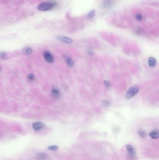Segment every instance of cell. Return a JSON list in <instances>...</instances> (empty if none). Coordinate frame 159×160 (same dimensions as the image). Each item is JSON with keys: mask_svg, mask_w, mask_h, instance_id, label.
<instances>
[{"mask_svg": "<svg viewBox=\"0 0 159 160\" xmlns=\"http://www.w3.org/2000/svg\"><path fill=\"white\" fill-rule=\"evenodd\" d=\"M139 91V88L137 86H133L128 89L125 94V97L127 99H130L136 95Z\"/></svg>", "mask_w": 159, "mask_h": 160, "instance_id": "1", "label": "cell"}, {"mask_svg": "<svg viewBox=\"0 0 159 160\" xmlns=\"http://www.w3.org/2000/svg\"><path fill=\"white\" fill-rule=\"evenodd\" d=\"M55 6V4L53 3L44 2L41 3L37 6V9L41 11H49L52 10Z\"/></svg>", "mask_w": 159, "mask_h": 160, "instance_id": "2", "label": "cell"}, {"mask_svg": "<svg viewBox=\"0 0 159 160\" xmlns=\"http://www.w3.org/2000/svg\"><path fill=\"white\" fill-rule=\"evenodd\" d=\"M126 148L127 151V153L130 157L132 158L135 157L136 155V151L135 147L130 145H126Z\"/></svg>", "mask_w": 159, "mask_h": 160, "instance_id": "3", "label": "cell"}, {"mask_svg": "<svg viewBox=\"0 0 159 160\" xmlns=\"http://www.w3.org/2000/svg\"><path fill=\"white\" fill-rule=\"evenodd\" d=\"M57 39L58 41L64 43H67V44H70L72 43L73 42V40L72 39L68 38L67 37L65 36H59L57 37Z\"/></svg>", "mask_w": 159, "mask_h": 160, "instance_id": "4", "label": "cell"}, {"mask_svg": "<svg viewBox=\"0 0 159 160\" xmlns=\"http://www.w3.org/2000/svg\"><path fill=\"white\" fill-rule=\"evenodd\" d=\"M45 59L49 63H52L54 61V57L49 52H45L43 54Z\"/></svg>", "mask_w": 159, "mask_h": 160, "instance_id": "5", "label": "cell"}, {"mask_svg": "<svg viewBox=\"0 0 159 160\" xmlns=\"http://www.w3.org/2000/svg\"><path fill=\"white\" fill-rule=\"evenodd\" d=\"M114 0H103L102 2V5L104 8L107 9L110 8L113 4Z\"/></svg>", "mask_w": 159, "mask_h": 160, "instance_id": "6", "label": "cell"}, {"mask_svg": "<svg viewBox=\"0 0 159 160\" xmlns=\"http://www.w3.org/2000/svg\"><path fill=\"white\" fill-rule=\"evenodd\" d=\"M43 126H44V125H43V123L42 122H40L34 123L32 125L33 130L36 131L40 130L41 129H42L43 128Z\"/></svg>", "mask_w": 159, "mask_h": 160, "instance_id": "7", "label": "cell"}, {"mask_svg": "<svg viewBox=\"0 0 159 160\" xmlns=\"http://www.w3.org/2000/svg\"><path fill=\"white\" fill-rule=\"evenodd\" d=\"M51 93L53 97L58 98L60 97V92L59 89L57 87H53L52 88Z\"/></svg>", "mask_w": 159, "mask_h": 160, "instance_id": "8", "label": "cell"}, {"mask_svg": "<svg viewBox=\"0 0 159 160\" xmlns=\"http://www.w3.org/2000/svg\"><path fill=\"white\" fill-rule=\"evenodd\" d=\"M149 135L153 139H158L159 136V130L158 129H156L151 131L150 132Z\"/></svg>", "mask_w": 159, "mask_h": 160, "instance_id": "9", "label": "cell"}, {"mask_svg": "<svg viewBox=\"0 0 159 160\" xmlns=\"http://www.w3.org/2000/svg\"><path fill=\"white\" fill-rule=\"evenodd\" d=\"M64 59L66 64L70 67H72L74 66V61L72 58L68 56H65L64 57Z\"/></svg>", "mask_w": 159, "mask_h": 160, "instance_id": "10", "label": "cell"}, {"mask_svg": "<svg viewBox=\"0 0 159 160\" xmlns=\"http://www.w3.org/2000/svg\"><path fill=\"white\" fill-rule=\"evenodd\" d=\"M48 157V155L44 153H39L36 155V158L37 160H44Z\"/></svg>", "mask_w": 159, "mask_h": 160, "instance_id": "11", "label": "cell"}, {"mask_svg": "<svg viewBox=\"0 0 159 160\" xmlns=\"http://www.w3.org/2000/svg\"><path fill=\"white\" fill-rule=\"evenodd\" d=\"M148 65L150 67H154L156 66V60L155 58H154V57H151L148 59Z\"/></svg>", "mask_w": 159, "mask_h": 160, "instance_id": "12", "label": "cell"}, {"mask_svg": "<svg viewBox=\"0 0 159 160\" xmlns=\"http://www.w3.org/2000/svg\"><path fill=\"white\" fill-rule=\"evenodd\" d=\"M138 134L142 138H144L147 135V133H146V131L141 129H140L138 131Z\"/></svg>", "mask_w": 159, "mask_h": 160, "instance_id": "13", "label": "cell"}, {"mask_svg": "<svg viewBox=\"0 0 159 160\" xmlns=\"http://www.w3.org/2000/svg\"><path fill=\"white\" fill-rule=\"evenodd\" d=\"M48 149L49 150L53 151H56L58 149V146L57 145H50L48 146Z\"/></svg>", "mask_w": 159, "mask_h": 160, "instance_id": "14", "label": "cell"}, {"mask_svg": "<svg viewBox=\"0 0 159 160\" xmlns=\"http://www.w3.org/2000/svg\"><path fill=\"white\" fill-rule=\"evenodd\" d=\"M94 13H95V11L94 10L91 11L87 15V18L89 19H91L93 17V16L94 15Z\"/></svg>", "mask_w": 159, "mask_h": 160, "instance_id": "15", "label": "cell"}, {"mask_svg": "<svg viewBox=\"0 0 159 160\" xmlns=\"http://www.w3.org/2000/svg\"><path fill=\"white\" fill-rule=\"evenodd\" d=\"M135 17L136 19L138 21H141L143 19L142 15L141 14H139L135 15Z\"/></svg>", "mask_w": 159, "mask_h": 160, "instance_id": "16", "label": "cell"}, {"mask_svg": "<svg viewBox=\"0 0 159 160\" xmlns=\"http://www.w3.org/2000/svg\"><path fill=\"white\" fill-rule=\"evenodd\" d=\"M104 85H105V87H107V88H110L111 87L110 83L108 80H105L104 82Z\"/></svg>", "mask_w": 159, "mask_h": 160, "instance_id": "17", "label": "cell"}, {"mask_svg": "<svg viewBox=\"0 0 159 160\" xmlns=\"http://www.w3.org/2000/svg\"><path fill=\"white\" fill-rule=\"evenodd\" d=\"M26 53L27 54H31L32 53V50L30 48H27L25 50Z\"/></svg>", "mask_w": 159, "mask_h": 160, "instance_id": "18", "label": "cell"}, {"mask_svg": "<svg viewBox=\"0 0 159 160\" xmlns=\"http://www.w3.org/2000/svg\"><path fill=\"white\" fill-rule=\"evenodd\" d=\"M102 105L103 106L106 107L109 106L110 105L109 102L107 101H104L102 102Z\"/></svg>", "mask_w": 159, "mask_h": 160, "instance_id": "19", "label": "cell"}, {"mask_svg": "<svg viewBox=\"0 0 159 160\" xmlns=\"http://www.w3.org/2000/svg\"><path fill=\"white\" fill-rule=\"evenodd\" d=\"M28 77L30 80H33L35 79V76L32 73H29L28 75Z\"/></svg>", "mask_w": 159, "mask_h": 160, "instance_id": "20", "label": "cell"}, {"mask_svg": "<svg viewBox=\"0 0 159 160\" xmlns=\"http://www.w3.org/2000/svg\"><path fill=\"white\" fill-rule=\"evenodd\" d=\"M88 53H89V54L90 56H93V55H94V53L92 51H91V50H89L88 52Z\"/></svg>", "mask_w": 159, "mask_h": 160, "instance_id": "21", "label": "cell"}, {"mask_svg": "<svg viewBox=\"0 0 159 160\" xmlns=\"http://www.w3.org/2000/svg\"><path fill=\"white\" fill-rule=\"evenodd\" d=\"M0 56L2 58H5V57H6V54L5 53H1L0 54Z\"/></svg>", "mask_w": 159, "mask_h": 160, "instance_id": "22", "label": "cell"}, {"mask_svg": "<svg viewBox=\"0 0 159 160\" xmlns=\"http://www.w3.org/2000/svg\"><path fill=\"white\" fill-rule=\"evenodd\" d=\"M0 69H1V68H0Z\"/></svg>", "mask_w": 159, "mask_h": 160, "instance_id": "23", "label": "cell"}]
</instances>
